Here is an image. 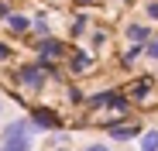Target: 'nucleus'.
I'll return each instance as SVG.
<instances>
[{
    "mask_svg": "<svg viewBox=\"0 0 158 151\" xmlns=\"http://www.w3.org/2000/svg\"><path fill=\"white\" fill-rule=\"evenodd\" d=\"M14 14V4H10V0H0V21H7Z\"/></svg>",
    "mask_w": 158,
    "mask_h": 151,
    "instance_id": "obj_19",
    "label": "nucleus"
},
{
    "mask_svg": "<svg viewBox=\"0 0 158 151\" xmlns=\"http://www.w3.org/2000/svg\"><path fill=\"white\" fill-rule=\"evenodd\" d=\"M86 110H110L114 117L127 120V113H131V100H127L124 89H100V93L86 96Z\"/></svg>",
    "mask_w": 158,
    "mask_h": 151,
    "instance_id": "obj_1",
    "label": "nucleus"
},
{
    "mask_svg": "<svg viewBox=\"0 0 158 151\" xmlns=\"http://www.w3.org/2000/svg\"><path fill=\"white\" fill-rule=\"evenodd\" d=\"M14 83H17L21 89L41 93V86L48 83V76H45V69H41L38 62H24V65H17V69H14Z\"/></svg>",
    "mask_w": 158,
    "mask_h": 151,
    "instance_id": "obj_3",
    "label": "nucleus"
},
{
    "mask_svg": "<svg viewBox=\"0 0 158 151\" xmlns=\"http://www.w3.org/2000/svg\"><path fill=\"white\" fill-rule=\"evenodd\" d=\"M151 86H155V76H151V72H144L141 79H134V83H131L124 93H127V100H131V103H141V100H148Z\"/></svg>",
    "mask_w": 158,
    "mask_h": 151,
    "instance_id": "obj_8",
    "label": "nucleus"
},
{
    "mask_svg": "<svg viewBox=\"0 0 158 151\" xmlns=\"http://www.w3.org/2000/svg\"><path fill=\"white\" fill-rule=\"evenodd\" d=\"M76 4H83V7H89V4H96V0H76Z\"/></svg>",
    "mask_w": 158,
    "mask_h": 151,
    "instance_id": "obj_23",
    "label": "nucleus"
},
{
    "mask_svg": "<svg viewBox=\"0 0 158 151\" xmlns=\"http://www.w3.org/2000/svg\"><path fill=\"white\" fill-rule=\"evenodd\" d=\"M69 55V45L55 35H48V38H38L35 41V59L38 62H62Z\"/></svg>",
    "mask_w": 158,
    "mask_h": 151,
    "instance_id": "obj_4",
    "label": "nucleus"
},
{
    "mask_svg": "<svg viewBox=\"0 0 158 151\" xmlns=\"http://www.w3.org/2000/svg\"><path fill=\"white\" fill-rule=\"evenodd\" d=\"M138 55H144V45H131L127 52H124V59H120V62H124V65H131V62H134Z\"/></svg>",
    "mask_w": 158,
    "mask_h": 151,
    "instance_id": "obj_15",
    "label": "nucleus"
},
{
    "mask_svg": "<svg viewBox=\"0 0 158 151\" xmlns=\"http://www.w3.org/2000/svg\"><path fill=\"white\" fill-rule=\"evenodd\" d=\"M65 96H69L72 107H86V93L79 89V86H65Z\"/></svg>",
    "mask_w": 158,
    "mask_h": 151,
    "instance_id": "obj_14",
    "label": "nucleus"
},
{
    "mask_svg": "<svg viewBox=\"0 0 158 151\" xmlns=\"http://www.w3.org/2000/svg\"><path fill=\"white\" fill-rule=\"evenodd\" d=\"M4 24H7V31H10V35H28V31H31V14L14 10V14L4 21Z\"/></svg>",
    "mask_w": 158,
    "mask_h": 151,
    "instance_id": "obj_10",
    "label": "nucleus"
},
{
    "mask_svg": "<svg viewBox=\"0 0 158 151\" xmlns=\"http://www.w3.org/2000/svg\"><path fill=\"white\" fill-rule=\"evenodd\" d=\"M124 35H127L131 45H148V41H151V28L141 24V21H131L127 28H124Z\"/></svg>",
    "mask_w": 158,
    "mask_h": 151,
    "instance_id": "obj_9",
    "label": "nucleus"
},
{
    "mask_svg": "<svg viewBox=\"0 0 158 151\" xmlns=\"http://www.w3.org/2000/svg\"><path fill=\"white\" fill-rule=\"evenodd\" d=\"M10 59H14V45L0 41V62H10Z\"/></svg>",
    "mask_w": 158,
    "mask_h": 151,
    "instance_id": "obj_17",
    "label": "nucleus"
},
{
    "mask_svg": "<svg viewBox=\"0 0 158 151\" xmlns=\"http://www.w3.org/2000/svg\"><path fill=\"white\" fill-rule=\"evenodd\" d=\"M120 4H131V0H120Z\"/></svg>",
    "mask_w": 158,
    "mask_h": 151,
    "instance_id": "obj_24",
    "label": "nucleus"
},
{
    "mask_svg": "<svg viewBox=\"0 0 158 151\" xmlns=\"http://www.w3.org/2000/svg\"><path fill=\"white\" fill-rule=\"evenodd\" d=\"M31 137L35 134H31L28 117H17L0 131V151H31Z\"/></svg>",
    "mask_w": 158,
    "mask_h": 151,
    "instance_id": "obj_2",
    "label": "nucleus"
},
{
    "mask_svg": "<svg viewBox=\"0 0 158 151\" xmlns=\"http://www.w3.org/2000/svg\"><path fill=\"white\" fill-rule=\"evenodd\" d=\"M55 151H65V148H55Z\"/></svg>",
    "mask_w": 158,
    "mask_h": 151,
    "instance_id": "obj_25",
    "label": "nucleus"
},
{
    "mask_svg": "<svg viewBox=\"0 0 158 151\" xmlns=\"http://www.w3.org/2000/svg\"><path fill=\"white\" fill-rule=\"evenodd\" d=\"M141 151H158V127H151V131H144L141 137Z\"/></svg>",
    "mask_w": 158,
    "mask_h": 151,
    "instance_id": "obj_13",
    "label": "nucleus"
},
{
    "mask_svg": "<svg viewBox=\"0 0 158 151\" xmlns=\"http://www.w3.org/2000/svg\"><path fill=\"white\" fill-rule=\"evenodd\" d=\"M144 55H148L151 62H158V35H151V41L144 45Z\"/></svg>",
    "mask_w": 158,
    "mask_h": 151,
    "instance_id": "obj_16",
    "label": "nucleus"
},
{
    "mask_svg": "<svg viewBox=\"0 0 158 151\" xmlns=\"http://www.w3.org/2000/svg\"><path fill=\"white\" fill-rule=\"evenodd\" d=\"M103 131H107L110 141H134V137L144 134L141 124H134V120H120V117H110L107 124H103Z\"/></svg>",
    "mask_w": 158,
    "mask_h": 151,
    "instance_id": "obj_5",
    "label": "nucleus"
},
{
    "mask_svg": "<svg viewBox=\"0 0 158 151\" xmlns=\"http://www.w3.org/2000/svg\"><path fill=\"white\" fill-rule=\"evenodd\" d=\"M4 110H7V96L0 93V117H4Z\"/></svg>",
    "mask_w": 158,
    "mask_h": 151,
    "instance_id": "obj_22",
    "label": "nucleus"
},
{
    "mask_svg": "<svg viewBox=\"0 0 158 151\" xmlns=\"http://www.w3.org/2000/svg\"><path fill=\"white\" fill-rule=\"evenodd\" d=\"M69 62H65V69H69V76H76V79H83V76H89V69L96 65V59L86 52V48H69V55H65Z\"/></svg>",
    "mask_w": 158,
    "mask_h": 151,
    "instance_id": "obj_7",
    "label": "nucleus"
},
{
    "mask_svg": "<svg viewBox=\"0 0 158 151\" xmlns=\"http://www.w3.org/2000/svg\"><path fill=\"white\" fill-rule=\"evenodd\" d=\"M83 31H89V14H83V10H79V14H72V24H69V35H72V38H79Z\"/></svg>",
    "mask_w": 158,
    "mask_h": 151,
    "instance_id": "obj_12",
    "label": "nucleus"
},
{
    "mask_svg": "<svg viewBox=\"0 0 158 151\" xmlns=\"http://www.w3.org/2000/svg\"><path fill=\"white\" fill-rule=\"evenodd\" d=\"M31 35L35 38H48L52 35V24H48L45 14H31Z\"/></svg>",
    "mask_w": 158,
    "mask_h": 151,
    "instance_id": "obj_11",
    "label": "nucleus"
},
{
    "mask_svg": "<svg viewBox=\"0 0 158 151\" xmlns=\"http://www.w3.org/2000/svg\"><path fill=\"white\" fill-rule=\"evenodd\" d=\"M93 48H103V45H107V31H93Z\"/></svg>",
    "mask_w": 158,
    "mask_h": 151,
    "instance_id": "obj_20",
    "label": "nucleus"
},
{
    "mask_svg": "<svg viewBox=\"0 0 158 151\" xmlns=\"http://www.w3.org/2000/svg\"><path fill=\"white\" fill-rule=\"evenodd\" d=\"M24 117H28V124H31V134L35 131H59L62 127V117L52 110V107H31Z\"/></svg>",
    "mask_w": 158,
    "mask_h": 151,
    "instance_id": "obj_6",
    "label": "nucleus"
},
{
    "mask_svg": "<svg viewBox=\"0 0 158 151\" xmlns=\"http://www.w3.org/2000/svg\"><path fill=\"white\" fill-rule=\"evenodd\" d=\"M144 14H148L151 21H158V0H148V7H144Z\"/></svg>",
    "mask_w": 158,
    "mask_h": 151,
    "instance_id": "obj_21",
    "label": "nucleus"
},
{
    "mask_svg": "<svg viewBox=\"0 0 158 151\" xmlns=\"http://www.w3.org/2000/svg\"><path fill=\"white\" fill-rule=\"evenodd\" d=\"M83 151H114V148H110L107 141H89V144H86Z\"/></svg>",
    "mask_w": 158,
    "mask_h": 151,
    "instance_id": "obj_18",
    "label": "nucleus"
}]
</instances>
